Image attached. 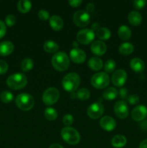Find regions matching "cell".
Returning a JSON list of instances; mask_svg holds the SVG:
<instances>
[{
    "label": "cell",
    "instance_id": "d4e9b609",
    "mask_svg": "<svg viewBox=\"0 0 147 148\" xmlns=\"http://www.w3.org/2000/svg\"><path fill=\"white\" fill-rule=\"evenodd\" d=\"M134 50V47L131 43H124L121 44L119 47V52L122 55L128 56L131 54Z\"/></svg>",
    "mask_w": 147,
    "mask_h": 148
},
{
    "label": "cell",
    "instance_id": "9c48e42d",
    "mask_svg": "<svg viewBox=\"0 0 147 148\" xmlns=\"http://www.w3.org/2000/svg\"><path fill=\"white\" fill-rule=\"evenodd\" d=\"M95 32L92 29H83L78 32L76 39L79 43L86 45L90 43L95 39Z\"/></svg>",
    "mask_w": 147,
    "mask_h": 148
},
{
    "label": "cell",
    "instance_id": "ee69618b",
    "mask_svg": "<svg viewBox=\"0 0 147 148\" xmlns=\"http://www.w3.org/2000/svg\"><path fill=\"white\" fill-rule=\"evenodd\" d=\"M99 29V24L98 23H94L92 25V30L93 31H97V30Z\"/></svg>",
    "mask_w": 147,
    "mask_h": 148
},
{
    "label": "cell",
    "instance_id": "8fae6325",
    "mask_svg": "<svg viewBox=\"0 0 147 148\" xmlns=\"http://www.w3.org/2000/svg\"><path fill=\"white\" fill-rule=\"evenodd\" d=\"M114 112L118 118L122 119L127 118L129 114V110L126 103L123 101H119L115 103L114 106Z\"/></svg>",
    "mask_w": 147,
    "mask_h": 148
},
{
    "label": "cell",
    "instance_id": "5b68a950",
    "mask_svg": "<svg viewBox=\"0 0 147 148\" xmlns=\"http://www.w3.org/2000/svg\"><path fill=\"white\" fill-rule=\"evenodd\" d=\"M62 138L69 145H76L80 141V135L75 129L72 127H64L61 132Z\"/></svg>",
    "mask_w": 147,
    "mask_h": 148
},
{
    "label": "cell",
    "instance_id": "9a60e30c",
    "mask_svg": "<svg viewBox=\"0 0 147 148\" xmlns=\"http://www.w3.org/2000/svg\"><path fill=\"white\" fill-rule=\"evenodd\" d=\"M99 124H100L101 127L106 131H112L113 130H115V127H116V122H115V119L109 116H105L102 117L99 121Z\"/></svg>",
    "mask_w": 147,
    "mask_h": 148
},
{
    "label": "cell",
    "instance_id": "7bdbcfd3",
    "mask_svg": "<svg viewBox=\"0 0 147 148\" xmlns=\"http://www.w3.org/2000/svg\"><path fill=\"white\" fill-rule=\"evenodd\" d=\"M86 12L87 13H92L93 12L94 10H95V5L92 3H89V4H87L86 7Z\"/></svg>",
    "mask_w": 147,
    "mask_h": 148
},
{
    "label": "cell",
    "instance_id": "8992f818",
    "mask_svg": "<svg viewBox=\"0 0 147 148\" xmlns=\"http://www.w3.org/2000/svg\"><path fill=\"white\" fill-rule=\"evenodd\" d=\"M91 83L94 88L102 89L109 85L110 77L105 72H99L92 76L91 78Z\"/></svg>",
    "mask_w": 147,
    "mask_h": 148
},
{
    "label": "cell",
    "instance_id": "f546056e",
    "mask_svg": "<svg viewBox=\"0 0 147 148\" xmlns=\"http://www.w3.org/2000/svg\"><path fill=\"white\" fill-rule=\"evenodd\" d=\"M90 96V92L86 88H81L76 92V98L81 101H86Z\"/></svg>",
    "mask_w": 147,
    "mask_h": 148
},
{
    "label": "cell",
    "instance_id": "30bf717a",
    "mask_svg": "<svg viewBox=\"0 0 147 148\" xmlns=\"http://www.w3.org/2000/svg\"><path fill=\"white\" fill-rule=\"evenodd\" d=\"M104 113V106L101 103H94L89 106L87 109V115L93 119L99 118Z\"/></svg>",
    "mask_w": 147,
    "mask_h": 148
},
{
    "label": "cell",
    "instance_id": "4fadbf2b",
    "mask_svg": "<svg viewBox=\"0 0 147 148\" xmlns=\"http://www.w3.org/2000/svg\"><path fill=\"white\" fill-rule=\"evenodd\" d=\"M131 116L136 121H143L147 116V108L144 106H138L132 111Z\"/></svg>",
    "mask_w": 147,
    "mask_h": 148
},
{
    "label": "cell",
    "instance_id": "e575fe53",
    "mask_svg": "<svg viewBox=\"0 0 147 148\" xmlns=\"http://www.w3.org/2000/svg\"><path fill=\"white\" fill-rule=\"evenodd\" d=\"M74 122V118L72 115L71 114H66L63 118V123L66 126L69 127V126L71 125Z\"/></svg>",
    "mask_w": 147,
    "mask_h": 148
},
{
    "label": "cell",
    "instance_id": "4316f807",
    "mask_svg": "<svg viewBox=\"0 0 147 148\" xmlns=\"http://www.w3.org/2000/svg\"><path fill=\"white\" fill-rule=\"evenodd\" d=\"M32 4L28 0H20L17 4L18 10L21 13H27L30 10Z\"/></svg>",
    "mask_w": 147,
    "mask_h": 148
},
{
    "label": "cell",
    "instance_id": "b9f144b4",
    "mask_svg": "<svg viewBox=\"0 0 147 148\" xmlns=\"http://www.w3.org/2000/svg\"><path fill=\"white\" fill-rule=\"evenodd\" d=\"M119 94L120 97L121 98H122V99L128 98V97H127V95H128V90H127L125 88H121V89L120 90Z\"/></svg>",
    "mask_w": 147,
    "mask_h": 148
},
{
    "label": "cell",
    "instance_id": "ac0fdd59",
    "mask_svg": "<svg viewBox=\"0 0 147 148\" xmlns=\"http://www.w3.org/2000/svg\"><path fill=\"white\" fill-rule=\"evenodd\" d=\"M13 51H14V45L12 42L5 40L0 43V55L7 56L12 53Z\"/></svg>",
    "mask_w": 147,
    "mask_h": 148
},
{
    "label": "cell",
    "instance_id": "836d02e7",
    "mask_svg": "<svg viewBox=\"0 0 147 148\" xmlns=\"http://www.w3.org/2000/svg\"><path fill=\"white\" fill-rule=\"evenodd\" d=\"M6 25L9 27H12L16 23V17L14 14H9L6 17L5 19Z\"/></svg>",
    "mask_w": 147,
    "mask_h": 148
},
{
    "label": "cell",
    "instance_id": "d590c367",
    "mask_svg": "<svg viewBox=\"0 0 147 148\" xmlns=\"http://www.w3.org/2000/svg\"><path fill=\"white\" fill-rule=\"evenodd\" d=\"M146 1L144 0H135L133 1V7L137 10H141L145 7Z\"/></svg>",
    "mask_w": 147,
    "mask_h": 148
},
{
    "label": "cell",
    "instance_id": "60d3db41",
    "mask_svg": "<svg viewBox=\"0 0 147 148\" xmlns=\"http://www.w3.org/2000/svg\"><path fill=\"white\" fill-rule=\"evenodd\" d=\"M82 3V0H69V4H70L71 7H77L81 5Z\"/></svg>",
    "mask_w": 147,
    "mask_h": 148
},
{
    "label": "cell",
    "instance_id": "ab89813d",
    "mask_svg": "<svg viewBox=\"0 0 147 148\" xmlns=\"http://www.w3.org/2000/svg\"><path fill=\"white\" fill-rule=\"evenodd\" d=\"M6 30H7V27H6L5 23L0 20V38H1L5 35Z\"/></svg>",
    "mask_w": 147,
    "mask_h": 148
},
{
    "label": "cell",
    "instance_id": "4dcf8cb0",
    "mask_svg": "<svg viewBox=\"0 0 147 148\" xmlns=\"http://www.w3.org/2000/svg\"><path fill=\"white\" fill-rule=\"evenodd\" d=\"M33 61L31 59H29V58H26L21 63V68L22 69V71L24 72H28V71L31 70L33 67Z\"/></svg>",
    "mask_w": 147,
    "mask_h": 148
},
{
    "label": "cell",
    "instance_id": "8d00e7d4",
    "mask_svg": "<svg viewBox=\"0 0 147 148\" xmlns=\"http://www.w3.org/2000/svg\"><path fill=\"white\" fill-rule=\"evenodd\" d=\"M128 101L131 105H135L139 103V97L136 95H131L128 97Z\"/></svg>",
    "mask_w": 147,
    "mask_h": 148
},
{
    "label": "cell",
    "instance_id": "7c38bea8",
    "mask_svg": "<svg viewBox=\"0 0 147 148\" xmlns=\"http://www.w3.org/2000/svg\"><path fill=\"white\" fill-rule=\"evenodd\" d=\"M127 79V74L122 69H118L112 76V82L115 86L122 87L125 83Z\"/></svg>",
    "mask_w": 147,
    "mask_h": 148
},
{
    "label": "cell",
    "instance_id": "44dd1931",
    "mask_svg": "<svg viewBox=\"0 0 147 148\" xmlns=\"http://www.w3.org/2000/svg\"><path fill=\"white\" fill-rule=\"evenodd\" d=\"M89 67L94 71H98L102 69L103 66V62L101 59L98 57L91 58L88 62Z\"/></svg>",
    "mask_w": 147,
    "mask_h": 148
},
{
    "label": "cell",
    "instance_id": "ba28073f",
    "mask_svg": "<svg viewBox=\"0 0 147 148\" xmlns=\"http://www.w3.org/2000/svg\"><path fill=\"white\" fill-rule=\"evenodd\" d=\"M73 20L75 25L78 27H84L87 25L90 22V16L86 12L79 10L74 14Z\"/></svg>",
    "mask_w": 147,
    "mask_h": 148
},
{
    "label": "cell",
    "instance_id": "3957f363",
    "mask_svg": "<svg viewBox=\"0 0 147 148\" xmlns=\"http://www.w3.org/2000/svg\"><path fill=\"white\" fill-rule=\"evenodd\" d=\"M27 79L26 76L21 73H16L10 75L7 79V84L12 90H20L26 86Z\"/></svg>",
    "mask_w": 147,
    "mask_h": 148
},
{
    "label": "cell",
    "instance_id": "52a82bcc",
    "mask_svg": "<svg viewBox=\"0 0 147 148\" xmlns=\"http://www.w3.org/2000/svg\"><path fill=\"white\" fill-rule=\"evenodd\" d=\"M59 91L55 88H49L43 94V101L46 105L50 106L57 102L59 98Z\"/></svg>",
    "mask_w": 147,
    "mask_h": 148
},
{
    "label": "cell",
    "instance_id": "1f68e13d",
    "mask_svg": "<svg viewBox=\"0 0 147 148\" xmlns=\"http://www.w3.org/2000/svg\"><path fill=\"white\" fill-rule=\"evenodd\" d=\"M0 98H1V101L4 102V103H8L11 102L12 101L14 96H13L12 92H10V91L5 90L1 92V95H0Z\"/></svg>",
    "mask_w": 147,
    "mask_h": 148
},
{
    "label": "cell",
    "instance_id": "f35d334b",
    "mask_svg": "<svg viewBox=\"0 0 147 148\" xmlns=\"http://www.w3.org/2000/svg\"><path fill=\"white\" fill-rule=\"evenodd\" d=\"M8 70V64L6 62L0 60V75L5 74Z\"/></svg>",
    "mask_w": 147,
    "mask_h": 148
},
{
    "label": "cell",
    "instance_id": "74e56055",
    "mask_svg": "<svg viewBox=\"0 0 147 148\" xmlns=\"http://www.w3.org/2000/svg\"><path fill=\"white\" fill-rule=\"evenodd\" d=\"M38 17L42 20H47L49 19V13L46 10H42L38 12Z\"/></svg>",
    "mask_w": 147,
    "mask_h": 148
},
{
    "label": "cell",
    "instance_id": "e0dca14e",
    "mask_svg": "<svg viewBox=\"0 0 147 148\" xmlns=\"http://www.w3.org/2000/svg\"><path fill=\"white\" fill-rule=\"evenodd\" d=\"M49 23L52 29L56 31L61 30L63 26V21L59 15H53L49 19Z\"/></svg>",
    "mask_w": 147,
    "mask_h": 148
},
{
    "label": "cell",
    "instance_id": "c3c4849f",
    "mask_svg": "<svg viewBox=\"0 0 147 148\" xmlns=\"http://www.w3.org/2000/svg\"><path fill=\"white\" fill-rule=\"evenodd\" d=\"M73 46H74V47H77V46H78V42H76V41L73 42Z\"/></svg>",
    "mask_w": 147,
    "mask_h": 148
},
{
    "label": "cell",
    "instance_id": "d6a6232c",
    "mask_svg": "<svg viewBox=\"0 0 147 148\" xmlns=\"http://www.w3.org/2000/svg\"><path fill=\"white\" fill-rule=\"evenodd\" d=\"M115 66H116V64H115V61L112 60V59L108 60L105 64V72H108V73H111L115 70Z\"/></svg>",
    "mask_w": 147,
    "mask_h": 148
},
{
    "label": "cell",
    "instance_id": "ffe728a7",
    "mask_svg": "<svg viewBox=\"0 0 147 148\" xmlns=\"http://www.w3.org/2000/svg\"><path fill=\"white\" fill-rule=\"evenodd\" d=\"M128 21L130 24L133 26L139 25L142 21V17L141 14L138 12L132 11L128 14Z\"/></svg>",
    "mask_w": 147,
    "mask_h": 148
},
{
    "label": "cell",
    "instance_id": "d6986e66",
    "mask_svg": "<svg viewBox=\"0 0 147 148\" xmlns=\"http://www.w3.org/2000/svg\"><path fill=\"white\" fill-rule=\"evenodd\" d=\"M131 68L135 72H142L145 69L144 62L139 58H134L130 62Z\"/></svg>",
    "mask_w": 147,
    "mask_h": 148
},
{
    "label": "cell",
    "instance_id": "cb8c5ba5",
    "mask_svg": "<svg viewBox=\"0 0 147 148\" xmlns=\"http://www.w3.org/2000/svg\"><path fill=\"white\" fill-rule=\"evenodd\" d=\"M127 140L124 136L116 135L112 138V145L116 148H121L126 145Z\"/></svg>",
    "mask_w": 147,
    "mask_h": 148
},
{
    "label": "cell",
    "instance_id": "83f0119b",
    "mask_svg": "<svg viewBox=\"0 0 147 148\" xmlns=\"http://www.w3.org/2000/svg\"><path fill=\"white\" fill-rule=\"evenodd\" d=\"M96 35L100 40H108L110 38V30L107 27H99V30L96 31Z\"/></svg>",
    "mask_w": 147,
    "mask_h": 148
},
{
    "label": "cell",
    "instance_id": "f1b7e54d",
    "mask_svg": "<svg viewBox=\"0 0 147 148\" xmlns=\"http://www.w3.org/2000/svg\"><path fill=\"white\" fill-rule=\"evenodd\" d=\"M44 116L48 121H54L58 117V113L54 108H47L44 111Z\"/></svg>",
    "mask_w": 147,
    "mask_h": 148
},
{
    "label": "cell",
    "instance_id": "603a6c76",
    "mask_svg": "<svg viewBox=\"0 0 147 148\" xmlns=\"http://www.w3.org/2000/svg\"><path fill=\"white\" fill-rule=\"evenodd\" d=\"M118 95V91L114 88H108L102 93V97L105 100L112 101L115 99Z\"/></svg>",
    "mask_w": 147,
    "mask_h": 148
},
{
    "label": "cell",
    "instance_id": "7402d4cb",
    "mask_svg": "<svg viewBox=\"0 0 147 148\" xmlns=\"http://www.w3.org/2000/svg\"><path fill=\"white\" fill-rule=\"evenodd\" d=\"M118 36L123 40H128L131 36V30L128 26L122 25L118 29Z\"/></svg>",
    "mask_w": 147,
    "mask_h": 148
},
{
    "label": "cell",
    "instance_id": "f6af8a7d",
    "mask_svg": "<svg viewBox=\"0 0 147 148\" xmlns=\"http://www.w3.org/2000/svg\"><path fill=\"white\" fill-rule=\"evenodd\" d=\"M139 148H147V139L143 140L139 145Z\"/></svg>",
    "mask_w": 147,
    "mask_h": 148
},
{
    "label": "cell",
    "instance_id": "6da1fadb",
    "mask_svg": "<svg viewBox=\"0 0 147 148\" xmlns=\"http://www.w3.org/2000/svg\"><path fill=\"white\" fill-rule=\"evenodd\" d=\"M79 85H80V77L77 74L74 72L67 74L62 80V85L65 90L71 93L76 90Z\"/></svg>",
    "mask_w": 147,
    "mask_h": 148
},
{
    "label": "cell",
    "instance_id": "7a4b0ae2",
    "mask_svg": "<svg viewBox=\"0 0 147 148\" xmlns=\"http://www.w3.org/2000/svg\"><path fill=\"white\" fill-rule=\"evenodd\" d=\"M52 64L56 70L59 72L66 71L69 66V59L64 52H57L52 57Z\"/></svg>",
    "mask_w": 147,
    "mask_h": 148
},
{
    "label": "cell",
    "instance_id": "484cf974",
    "mask_svg": "<svg viewBox=\"0 0 147 148\" xmlns=\"http://www.w3.org/2000/svg\"><path fill=\"white\" fill-rule=\"evenodd\" d=\"M43 49L48 53H56L59 50V45L53 40H48L43 45Z\"/></svg>",
    "mask_w": 147,
    "mask_h": 148
},
{
    "label": "cell",
    "instance_id": "2e32d148",
    "mask_svg": "<svg viewBox=\"0 0 147 148\" xmlns=\"http://www.w3.org/2000/svg\"><path fill=\"white\" fill-rule=\"evenodd\" d=\"M91 51L97 56H102L106 52L107 46L105 43L101 40H96L92 43L91 46Z\"/></svg>",
    "mask_w": 147,
    "mask_h": 148
},
{
    "label": "cell",
    "instance_id": "7dc6e473",
    "mask_svg": "<svg viewBox=\"0 0 147 148\" xmlns=\"http://www.w3.org/2000/svg\"><path fill=\"white\" fill-rule=\"evenodd\" d=\"M141 126L142 127L143 129L147 128V121H144L143 123H141Z\"/></svg>",
    "mask_w": 147,
    "mask_h": 148
},
{
    "label": "cell",
    "instance_id": "5bb4252c",
    "mask_svg": "<svg viewBox=\"0 0 147 148\" xmlns=\"http://www.w3.org/2000/svg\"><path fill=\"white\" fill-rule=\"evenodd\" d=\"M70 58L76 64H82L86 60V53L82 49L75 48L70 52Z\"/></svg>",
    "mask_w": 147,
    "mask_h": 148
},
{
    "label": "cell",
    "instance_id": "bcb514c9",
    "mask_svg": "<svg viewBox=\"0 0 147 148\" xmlns=\"http://www.w3.org/2000/svg\"><path fill=\"white\" fill-rule=\"evenodd\" d=\"M49 148H63L61 145L59 144H53L49 147Z\"/></svg>",
    "mask_w": 147,
    "mask_h": 148
},
{
    "label": "cell",
    "instance_id": "277c9868",
    "mask_svg": "<svg viewBox=\"0 0 147 148\" xmlns=\"http://www.w3.org/2000/svg\"><path fill=\"white\" fill-rule=\"evenodd\" d=\"M15 103L20 110L27 111L31 110L34 106L35 101L33 97L28 93H21L16 98Z\"/></svg>",
    "mask_w": 147,
    "mask_h": 148
}]
</instances>
